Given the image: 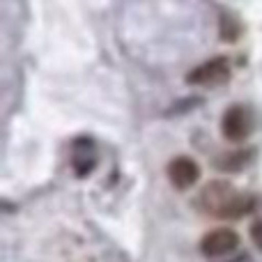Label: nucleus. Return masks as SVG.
<instances>
[{"instance_id":"obj_1","label":"nucleus","mask_w":262,"mask_h":262,"mask_svg":"<svg viewBox=\"0 0 262 262\" xmlns=\"http://www.w3.org/2000/svg\"><path fill=\"white\" fill-rule=\"evenodd\" d=\"M195 203L209 216L223 219V221H237V219H244L253 212L255 205H258V198L253 193L237 191L230 182L214 180L207 186H203Z\"/></svg>"},{"instance_id":"obj_2","label":"nucleus","mask_w":262,"mask_h":262,"mask_svg":"<svg viewBox=\"0 0 262 262\" xmlns=\"http://www.w3.org/2000/svg\"><path fill=\"white\" fill-rule=\"evenodd\" d=\"M239 246V235L232 228H214L200 239V253L209 260H219L230 255Z\"/></svg>"},{"instance_id":"obj_3","label":"nucleus","mask_w":262,"mask_h":262,"mask_svg":"<svg viewBox=\"0 0 262 262\" xmlns=\"http://www.w3.org/2000/svg\"><path fill=\"white\" fill-rule=\"evenodd\" d=\"M221 131L230 143H242L251 136L253 131V113H251L246 106H230V108L223 113L221 120Z\"/></svg>"},{"instance_id":"obj_4","label":"nucleus","mask_w":262,"mask_h":262,"mask_svg":"<svg viewBox=\"0 0 262 262\" xmlns=\"http://www.w3.org/2000/svg\"><path fill=\"white\" fill-rule=\"evenodd\" d=\"M228 78H230V62H228V58L219 55V58H212L207 62H203L200 67H195L186 76V83L189 85H200V88H214L226 83Z\"/></svg>"},{"instance_id":"obj_5","label":"nucleus","mask_w":262,"mask_h":262,"mask_svg":"<svg viewBox=\"0 0 262 262\" xmlns=\"http://www.w3.org/2000/svg\"><path fill=\"white\" fill-rule=\"evenodd\" d=\"M166 172H168L170 184L180 191L191 189V186H195L200 180V166L191 157H175L168 163Z\"/></svg>"},{"instance_id":"obj_6","label":"nucleus","mask_w":262,"mask_h":262,"mask_svg":"<svg viewBox=\"0 0 262 262\" xmlns=\"http://www.w3.org/2000/svg\"><path fill=\"white\" fill-rule=\"evenodd\" d=\"M253 161V149L251 147H242V149H230L223 152L214 159V168L223 172H239L244 170L249 163Z\"/></svg>"},{"instance_id":"obj_7","label":"nucleus","mask_w":262,"mask_h":262,"mask_svg":"<svg viewBox=\"0 0 262 262\" xmlns=\"http://www.w3.org/2000/svg\"><path fill=\"white\" fill-rule=\"evenodd\" d=\"M95 166V157H92V145H88L85 149L78 147L76 143V149H74V168H76L78 175H88Z\"/></svg>"},{"instance_id":"obj_8","label":"nucleus","mask_w":262,"mask_h":262,"mask_svg":"<svg viewBox=\"0 0 262 262\" xmlns=\"http://www.w3.org/2000/svg\"><path fill=\"white\" fill-rule=\"evenodd\" d=\"M219 30H221V37L226 41H232L237 37V30H239V28H237V23L235 21H230V18H223L221 21V26H219Z\"/></svg>"},{"instance_id":"obj_9","label":"nucleus","mask_w":262,"mask_h":262,"mask_svg":"<svg viewBox=\"0 0 262 262\" xmlns=\"http://www.w3.org/2000/svg\"><path fill=\"white\" fill-rule=\"evenodd\" d=\"M251 237H253V242H255V246L262 251V219L260 221H255L253 226H251Z\"/></svg>"}]
</instances>
